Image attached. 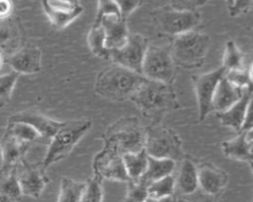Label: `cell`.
Returning <instances> with one entry per match:
<instances>
[{
  "label": "cell",
  "mask_w": 253,
  "mask_h": 202,
  "mask_svg": "<svg viewBox=\"0 0 253 202\" xmlns=\"http://www.w3.org/2000/svg\"><path fill=\"white\" fill-rule=\"evenodd\" d=\"M199 187L205 195L216 197L221 194L227 184V173L211 163H203L198 167Z\"/></svg>",
  "instance_id": "e0dca14e"
},
{
  "label": "cell",
  "mask_w": 253,
  "mask_h": 202,
  "mask_svg": "<svg viewBox=\"0 0 253 202\" xmlns=\"http://www.w3.org/2000/svg\"><path fill=\"white\" fill-rule=\"evenodd\" d=\"M149 45L148 39L139 34H129L126 41L119 48L110 49L109 59L141 75L143 59Z\"/></svg>",
  "instance_id": "30bf717a"
},
{
  "label": "cell",
  "mask_w": 253,
  "mask_h": 202,
  "mask_svg": "<svg viewBox=\"0 0 253 202\" xmlns=\"http://www.w3.org/2000/svg\"><path fill=\"white\" fill-rule=\"evenodd\" d=\"M41 49L31 42H26L15 53L9 56L7 61L12 69L21 75L35 74L41 71Z\"/></svg>",
  "instance_id": "2e32d148"
},
{
  "label": "cell",
  "mask_w": 253,
  "mask_h": 202,
  "mask_svg": "<svg viewBox=\"0 0 253 202\" xmlns=\"http://www.w3.org/2000/svg\"><path fill=\"white\" fill-rule=\"evenodd\" d=\"M244 92L245 90L230 83L224 75L219 81L212 98V111L216 113L225 111L242 97Z\"/></svg>",
  "instance_id": "d6986e66"
},
{
  "label": "cell",
  "mask_w": 253,
  "mask_h": 202,
  "mask_svg": "<svg viewBox=\"0 0 253 202\" xmlns=\"http://www.w3.org/2000/svg\"><path fill=\"white\" fill-rule=\"evenodd\" d=\"M224 75L225 70L220 66L212 71L193 77L200 121H204L209 113L212 111V98L219 81Z\"/></svg>",
  "instance_id": "4fadbf2b"
},
{
  "label": "cell",
  "mask_w": 253,
  "mask_h": 202,
  "mask_svg": "<svg viewBox=\"0 0 253 202\" xmlns=\"http://www.w3.org/2000/svg\"><path fill=\"white\" fill-rule=\"evenodd\" d=\"M176 189L175 176L173 174L167 175L160 179L154 180L147 186L148 196L150 197H167L173 196Z\"/></svg>",
  "instance_id": "f546056e"
},
{
  "label": "cell",
  "mask_w": 253,
  "mask_h": 202,
  "mask_svg": "<svg viewBox=\"0 0 253 202\" xmlns=\"http://www.w3.org/2000/svg\"><path fill=\"white\" fill-rule=\"evenodd\" d=\"M35 143H42V138L32 126L22 122H8L0 140L2 157L0 171L14 168Z\"/></svg>",
  "instance_id": "3957f363"
},
{
  "label": "cell",
  "mask_w": 253,
  "mask_h": 202,
  "mask_svg": "<svg viewBox=\"0 0 253 202\" xmlns=\"http://www.w3.org/2000/svg\"><path fill=\"white\" fill-rule=\"evenodd\" d=\"M100 24L105 31L106 46L109 50L119 48L126 41L129 35L126 20L109 16L103 18Z\"/></svg>",
  "instance_id": "ffe728a7"
},
{
  "label": "cell",
  "mask_w": 253,
  "mask_h": 202,
  "mask_svg": "<svg viewBox=\"0 0 253 202\" xmlns=\"http://www.w3.org/2000/svg\"><path fill=\"white\" fill-rule=\"evenodd\" d=\"M143 148L148 156L154 158L171 159L177 162L184 156L179 135L160 122L152 123L144 129Z\"/></svg>",
  "instance_id": "8992f818"
},
{
  "label": "cell",
  "mask_w": 253,
  "mask_h": 202,
  "mask_svg": "<svg viewBox=\"0 0 253 202\" xmlns=\"http://www.w3.org/2000/svg\"><path fill=\"white\" fill-rule=\"evenodd\" d=\"M200 202H215L214 198L211 197V196H209V195H205Z\"/></svg>",
  "instance_id": "7bdbcfd3"
},
{
  "label": "cell",
  "mask_w": 253,
  "mask_h": 202,
  "mask_svg": "<svg viewBox=\"0 0 253 202\" xmlns=\"http://www.w3.org/2000/svg\"><path fill=\"white\" fill-rule=\"evenodd\" d=\"M23 193L14 168L0 171V202H20Z\"/></svg>",
  "instance_id": "d4e9b609"
},
{
  "label": "cell",
  "mask_w": 253,
  "mask_h": 202,
  "mask_svg": "<svg viewBox=\"0 0 253 202\" xmlns=\"http://www.w3.org/2000/svg\"><path fill=\"white\" fill-rule=\"evenodd\" d=\"M46 168L42 163H31L25 158L15 166V173L22 193L31 198H39L44 190L49 178Z\"/></svg>",
  "instance_id": "8fae6325"
},
{
  "label": "cell",
  "mask_w": 253,
  "mask_h": 202,
  "mask_svg": "<svg viewBox=\"0 0 253 202\" xmlns=\"http://www.w3.org/2000/svg\"><path fill=\"white\" fill-rule=\"evenodd\" d=\"M249 164V166H250V168H251V170H252V172H253V162H250V163H248Z\"/></svg>",
  "instance_id": "c3c4849f"
},
{
  "label": "cell",
  "mask_w": 253,
  "mask_h": 202,
  "mask_svg": "<svg viewBox=\"0 0 253 202\" xmlns=\"http://www.w3.org/2000/svg\"><path fill=\"white\" fill-rule=\"evenodd\" d=\"M102 178L98 175H93L85 181V188L82 194L81 202H103L104 189Z\"/></svg>",
  "instance_id": "4dcf8cb0"
},
{
  "label": "cell",
  "mask_w": 253,
  "mask_h": 202,
  "mask_svg": "<svg viewBox=\"0 0 253 202\" xmlns=\"http://www.w3.org/2000/svg\"><path fill=\"white\" fill-rule=\"evenodd\" d=\"M144 79L142 75L113 63L97 75L95 92L105 99L115 101H125L130 100Z\"/></svg>",
  "instance_id": "7a4b0ae2"
},
{
  "label": "cell",
  "mask_w": 253,
  "mask_h": 202,
  "mask_svg": "<svg viewBox=\"0 0 253 202\" xmlns=\"http://www.w3.org/2000/svg\"><path fill=\"white\" fill-rule=\"evenodd\" d=\"M251 7H253V0H233L228 8L229 15L231 17L239 16L246 13Z\"/></svg>",
  "instance_id": "74e56055"
},
{
  "label": "cell",
  "mask_w": 253,
  "mask_h": 202,
  "mask_svg": "<svg viewBox=\"0 0 253 202\" xmlns=\"http://www.w3.org/2000/svg\"><path fill=\"white\" fill-rule=\"evenodd\" d=\"M23 34L20 23L10 17L0 19V53L11 56L22 47Z\"/></svg>",
  "instance_id": "ac0fdd59"
},
{
  "label": "cell",
  "mask_w": 253,
  "mask_h": 202,
  "mask_svg": "<svg viewBox=\"0 0 253 202\" xmlns=\"http://www.w3.org/2000/svg\"><path fill=\"white\" fill-rule=\"evenodd\" d=\"M8 122H22L29 124L41 135L42 143L46 144H49L51 138L63 123V121L51 119L35 109L15 113L9 117Z\"/></svg>",
  "instance_id": "9a60e30c"
},
{
  "label": "cell",
  "mask_w": 253,
  "mask_h": 202,
  "mask_svg": "<svg viewBox=\"0 0 253 202\" xmlns=\"http://www.w3.org/2000/svg\"><path fill=\"white\" fill-rule=\"evenodd\" d=\"M221 148L223 154L230 159L246 163L253 162V151L243 131L233 139L222 142Z\"/></svg>",
  "instance_id": "603a6c76"
},
{
  "label": "cell",
  "mask_w": 253,
  "mask_h": 202,
  "mask_svg": "<svg viewBox=\"0 0 253 202\" xmlns=\"http://www.w3.org/2000/svg\"><path fill=\"white\" fill-rule=\"evenodd\" d=\"M12 7L11 0H0V19L10 17Z\"/></svg>",
  "instance_id": "ab89813d"
},
{
  "label": "cell",
  "mask_w": 253,
  "mask_h": 202,
  "mask_svg": "<svg viewBox=\"0 0 253 202\" xmlns=\"http://www.w3.org/2000/svg\"><path fill=\"white\" fill-rule=\"evenodd\" d=\"M123 161L128 179L131 181H138L146 169L148 155L145 150L142 149L138 152L125 154L123 156Z\"/></svg>",
  "instance_id": "484cf974"
},
{
  "label": "cell",
  "mask_w": 253,
  "mask_h": 202,
  "mask_svg": "<svg viewBox=\"0 0 253 202\" xmlns=\"http://www.w3.org/2000/svg\"><path fill=\"white\" fill-rule=\"evenodd\" d=\"M109 16L122 18L120 9L116 1L115 0H98L97 13H96V17L93 24L100 25L102 19Z\"/></svg>",
  "instance_id": "836d02e7"
},
{
  "label": "cell",
  "mask_w": 253,
  "mask_h": 202,
  "mask_svg": "<svg viewBox=\"0 0 253 202\" xmlns=\"http://www.w3.org/2000/svg\"><path fill=\"white\" fill-rule=\"evenodd\" d=\"M252 202H253V199H252Z\"/></svg>",
  "instance_id": "681fc988"
},
{
  "label": "cell",
  "mask_w": 253,
  "mask_h": 202,
  "mask_svg": "<svg viewBox=\"0 0 253 202\" xmlns=\"http://www.w3.org/2000/svg\"><path fill=\"white\" fill-rule=\"evenodd\" d=\"M173 196H167V197H150L148 196L144 202H174Z\"/></svg>",
  "instance_id": "60d3db41"
},
{
  "label": "cell",
  "mask_w": 253,
  "mask_h": 202,
  "mask_svg": "<svg viewBox=\"0 0 253 202\" xmlns=\"http://www.w3.org/2000/svg\"><path fill=\"white\" fill-rule=\"evenodd\" d=\"M174 202H192L191 200L187 199V198H184V197H180V198H177L174 200Z\"/></svg>",
  "instance_id": "f6af8a7d"
},
{
  "label": "cell",
  "mask_w": 253,
  "mask_h": 202,
  "mask_svg": "<svg viewBox=\"0 0 253 202\" xmlns=\"http://www.w3.org/2000/svg\"><path fill=\"white\" fill-rule=\"evenodd\" d=\"M252 92L253 90H245L242 97L233 105L225 111L216 113L217 118L223 126L230 127L236 131H241L247 103Z\"/></svg>",
  "instance_id": "44dd1931"
},
{
  "label": "cell",
  "mask_w": 253,
  "mask_h": 202,
  "mask_svg": "<svg viewBox=\"0 0 253 202\" xmlns=\"http://www.w3.org/2000/svg\"><path fill=\"white\" fill-rule=\"evenodd\" d=\"M209 0H169V6L180 11H198Z\"/></svg>",
  "instance_id": "d590c367"
},
{
  "label": "cell",
  "mask_w": 253,
  "mask_h": 202,
  "mask_svg": "<svg viewBox=\"0 0 253 202\" xmlns=\"http://www.w3.org/2000/svg\"><path fill=\"white\" fill-rule=\"evenodd\" d=\"M247 72H248V75H249L250 79H251L252 82H253V62L250 64L249 68L247 69Z\"/></svg>",
  "instance_id": "ee69618b"
},
{
  "label": "cell",
  "mask_w": 253,
  "mask_h": 202,
  "mask_svg": "<svg viewBox=\"0 0 253 202\" xmlns=\"http://www.w3.org/2000/svg\"><path fill=\"white\" fill-rule=\"evenodd\" d=\"M85 184V182L76 181L66 176L61 177L56 202H81Z\"/></svg>",
  "instance_id": "4316f807"
},
{
  "label": "cell",
  "mask_w": 253,
  "mask_h": 202,
  "mask_svg": "<svg viewBox=\"0 0 253 202\" xmlns=\"http://www.w3.org/2000/svg\"><path fill=\"white\" fill-rule=\"evenodd\" d=\"M20 74L14 70L7 74L0 75V108L6 105L11 100L14 87Z\"/></svg>",
  "instance_id": "1f68e13d"
},
{
  "label": "cell",
  "mask_w": 253,
  "mask_h": 202,
  "mask_svg": "<svg viewBox=\"0 0 253 202\" xmlns=\"http://www.w3.org/2000/svg\"><path fill=\"white\" fill-rule=\"evenodd\" d=\"M87 43L94 55L103 59H109L110 50L106 46V35L102 25L93 24L88 34Z\"/></svg>",
  "instance_id": "83f0119b"
},
{
  "label": "cell",
  "mask_w": 253,
  "mask_h": 202,
  "mask_svg": "<svg viewBox=\"0 0 253 202\" xmlns=\"http://www.w3.org/2000/svg\"><path fill=\"white\" fill-rule=\"evenodd\" d=\"M253 128V92L249 98L246 111H245V116L243 120V124L241 127V131L246 132Z\"/></svg>",
  "instance_id": "f35d334b"
},
{
  "label": "cell",
  "mask_w": 253,
  "mask_h": 202,
  "mask_svg": "<svg viewBox=\"0 0 253 202\" xmlns=\"http://www.w3.org/2000/svg\"><path fill=\"white\" fill-rule=\"evenodd\" d=\"M90 119H76L63 121L61 127L51 138L42 165L45 168L66 158L77 143L90 130Z\"/></svg>",
  "instance_id": "5b68a950"
},
{
  "label": "cell",
  "mask_w": 253,
  "mask_h": 202,
  "mask_svg": "<svg viewBox=\"0 0 253 202\" xmlns=\"http://www.w3.org/2000/svg\"><path fill=\"white\" fill-rule=\"evenodd\" d=\"M232 1H233V0H225V2H226V5H227V8H229V7L231 6V4H232Z\"/></svg>",
  "instance_id": "bcb514c9"
},
{
  "label": "cell",
  "mask_w": 253,
  "mask_h": 202,
  "mask_svg": "<svg viewBox=\"0 0 253 202\" xmlns=\"http://www.w3.org/2000/svg\"><path fill=\"white\" fill-rule=\"evenodd\" d=\"M176 168V162L171 159H161L148 156L147 167L139 180L147 185L154 180L160 179L173 173Z\"/></svg>",
  "instance_id": "cb8c5ba5"
},
{
  "label": "cell",
  "mask_w": 253,
  "mask_h": 202,
  "mask_svg": "<svg viewBox=\"0 0 253 202\" xmlns=\"http://www.w3.org/2000/svg\"><path fill=\"white\" fill-rule=\"evenodd\" d=\"M2 63H3V55L0 53V68L2 66Z\"/></svg>",
  "instance_id": "7dc6e473"
},
{
  "label": "cell",
  "mask_w": 253,
  "mask_h": 202,
  "mask_svg": "<svg viewBox=\"0 0 253 202\" xmlns=\"http://www.w3.org/2000/svg\"><path fill=\"white\" fill-rule=\"evenodd\" d=\"M245 135H246V139L249 142V144H250V146L252 148V151H253V128H251L250 130L246 131Z\"/></svg>",
  "instance_id": "b9f144b4"
},
{
  "label": "cell",
  "mask_w": 253,
  "mask_h": 202,
  "mask_svg": "<svg viewBox=\"0 0 253 202\" xmlns=\"http://www.w3.org/2000/svg\"><path fill=\"white\" fill-rule=\"evenodd\" d=\"M211 47V37L196 30L174 36L170 45L175 65L185 69L200 68Z\"/></svg>",
  "instance_id": "277c9868"
},
{
  "label": "cell",
  "mask_w": 253,
  "mask_h": 202,
  "mask_svg": "<svg viewBox=\"0 0 253 202\" xmlns=\"http://www.w3.org/2000/svg\"><path fill=\"white\" fill-rule=\"evenodd\" d=\"M176 187L183 195H190L199 188L198 167L190 159L183 158L175 177Z\"/></svg>",
  "instance_id": "7402d4cb"
},
{
  "label": "cell",
  "mask_w": 253,
  "mask_h": 202,
  "mask_svg": "<svg viewBox=\"0 0 253 202\" xmlns=\"http://www.w3.org/2000/svg\"><path fill=\"white\" fill-rule=\"evenodd\" d=\"M103 141L104 147L93 161L94 174L102 179L127 182L129 179L124 166L123 155L112 143L106 140Z\"/></svg>",
  "instance_id": "7c38bea8"
},
{
  "label": "cell",
  "mask_w": 253,
  "mask_h": 202,
  "mask_svg": "<svg viewBox=\"0 0 253 202\" xmlns=\"http://www.w3.org/2000/svg\"><path fill=\"white\" fill-rule=\"evenodd\" d=\"M225 77L230 83L242 90H253V82L246 69L225 73Z\"/></svg>",
  "instance_id": "e575fe53"
},
{
  "label": "cell",
  "mask_w": 253,
  "mask_h": 202,
  "mask_svg": "<svg viewBox=\"0 0 253 202\" xmlns=\"http://www.w3.org/2000/svg\"><path fill=\"white\" fill-rule=\"evenodd\" d=\"M142 115L158 123L163 114L177 109L179 101L172 85L144 79L130 98Z\"/></svg>",
  "instance_id": "6da1fadb"
},
{
  "label": "cell",
  "mask_w": 253,
  "mask_h": 202,
  "mask_svg": "<svg viewBox=\"0 0 253 202\" xmlns=\"http://www.w3.org/2000/svg\"><path fill=\"white\" fill-rule=\"evenodd\" d=\"M50 24L58 30L66 28L83 12L80 0H41Z\"/></svg>",
  "instance_id": "5bb4252c"
},
{
  "label": "cell",
  "mask_w": 253,
  "mask_h": 202,
  "mask_svg": "<svg viewBox=\"0 0 253 202\" xmlns=\"http://www.w3.org/2000/svg\"><path fill=\"white\" fill-rule=\"evenodd\" d=\"M221 67L225 70V73L245 69L244 54L233 40H228L224 46Z\"/></svg>",
  "instance_id": "f1b7e54d"
},
{
  "label": "cell",
  "mask_w": 253,
  "mask_h": 202,
  "mask_svg": "<svg viewBox=\"0 0 253 202\" xmlns=\"http://www.w3.org/2000/svg\"><path fill=\"white\" fill-rule=\"evenodd\" d=\"M118 4V7L121 12L122 19L126 20L127 18L137 9L139 8L144 0H115Z\"/></svg>",
  "instance_id": "8d00e7d4"
},
{
  "label": "cell",
  "mask_w": 253,
  "mask_h": 202,
  "mask_svg": "<svg viewBox=\"0 0 253 202\" xmlns=\"http://www.w3.org/2000/svg\"><path fill=\"white\" fill-rule=\"evenodd\" d=\"M103 140L110 141L124 156L144 149V129L136 119H120L102 135Z\"/></svg>",
  "instance_id": "52a82bcc"
},
{
  "label": "cell",
  "mask_w": 253,
  "mask_h": 202,
  "mask_svg": "<svg viewBox=\"0 0 253 202\" xmlns=\"http://www.w3.org/2000/svg\"><path fill=\"white\" fill-rule=\"evenodd\" d=\"M175 66L170 46L149 44L143 59L141 75L148 80L172 85L176 77Z\"/></svg>",
  "instance_id": "ba28073f"
},
{
  "label": "cell",
  "mask_w": 253,
  "mask_h": 202,
  "mask_svg": "<svg viewBox=\"0 0 253 202\" xmlns=\"http://www.w3.org/2000/svg\"><path fill=\"white\" fill-rule=\"evenodd\" d=\"M153 15L160 30L172 36L194 31L202 22L199 11H180L169 5L156 9Z\"/></svg>",
  "instance_id": "9c48e42d"
},
{
  "label": "cell",
  "mask_w": 253,
  "mask_h": 202,
  "mask_svg": "<svg viewBox=\"0 0 253 202\" xmlns=\"http://www.w3.org/2000/svg\"><path fill=\"white\" fill-rule=\"evenodd\" d=\"M126 187V194L124 202H144L148 197L147 184L141 180H128Z\"/></svg>",
  "instance_id": "d6a6232c"
}]
</instances>
